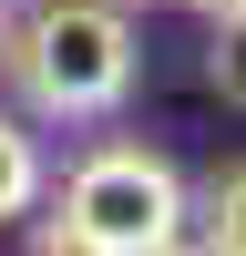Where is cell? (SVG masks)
<instances>
[{"instance_id":"cell-1","label":"cell","mask_w":246,"mask_h":256,"mask_svg":"<svg viewBox=\"0 0 246 256\" xmlns=\"http://www.w3.org/2000/svg\"><path fill=\"white\" fill-rule=\"evenodd\" d=\"M20 92L62 123H102L134 92V20L123 0H41L20 31Z\"/></svg>"},{"instance_id":"cell-2","label":"cell","mask_w":246,"mask_h":256,"mask_svg":"<svg viewBox=\"0 0 246 256\" xmlns=\"http://www.w3.org/2000/svg\"><path fill=\"white\" fill-rule=\"evenodd\" d=\"M62 226L102 256H164L184 236V174L164 154H144V144H102L62 184Z\"/></svg>"},{"instance_id":"cell-3","label":"cell","mask_w":246,"mask_h":256,"mask_svg":"<svg viewBox=\"0 0 246 256\" xmlns=\"http://www.w3.org/2000/svg\"><path fill=\"white\" fill-rule=\"evenodd\" d=\"M31 205H41V144L20 134L10 113H0V226H10V216H31Z\"/></svg>"},{"instance_id":"cell-4","label":"cell","mask_w":246,"mask_h":256,"mask_svg":"<svg viewBox=\"0 0 246 256\" xmlns=\"http://www.w3.org/2000/svg\"><path fill=\"white\" fill-rule=\"evenodd\" d=\"M31 256H102V246H82V236H72V226H62V216H52V226H41V236H31Z\"/></svg>"},{"instance_id":"cell-5","label":"cell","mask_w":246,"mask_h":256,"mask_svg":"<svg viewBox=\"0 0 246 256\" xmlns=\"http://www.w3.org/2000/svg\"><path fill=\"white\" fill-rule=\"evenodd\" d=\"M195 10H205V20H216V31H236V0H195Z\"/></svg>"},{"instance_id":"cell-6","label":"cell","mask_w":246,"mask_h":256,"mask_svg":"<svg viewBox=\"0 0 246 256\" xmlns=\"http://www.w3.org/2000/svg\"><path fill=\"white\" fill-rule=\"evenodd\" d=\"M164 256H216V246H184V236H174V246H164Z\"/></svg>"}]
</instances>
